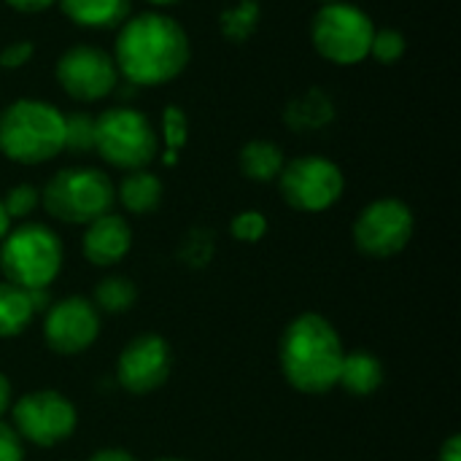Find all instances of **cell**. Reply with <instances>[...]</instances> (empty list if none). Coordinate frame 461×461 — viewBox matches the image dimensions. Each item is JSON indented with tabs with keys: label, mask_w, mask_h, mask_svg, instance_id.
I'll return each instance as SVG.
<instances>
[{
	"label": "cell",
	"mask_w": 461,
	"mask_h": 461,
	"mask_svg": "<svg viewBox=\"0 0 461 461\" xmlns=\"http://www.w3.org/2000/svg\"><path fill=\"white\" fill-rule=\"evenodd\" d=\"M262 19V5L259 0H238L232 8H224L219 14V32L230 43H246Z\"/></svg>",
	"instance_id": "44dd1931"
},
{
	"label": "cell",
	"mask_w": 461,
	"mask_h": 461,
	"mask_svg": "<svg viewBox=\"0 0 461 461\" xmlns=\"http://www.w3.org/2000/svg\"><path fill=\"white\" fill-rule=\"evenodd\" d=\"M332 119H335V103H332V97L324 89H308L303 97L292 100L284 108V122L292 130H297V132L321 130Z\"/></svg>",
	"instance_id": "e0dca14e"
},
{
	"label": "cell",
	"mask_w": 461,
	"mask_h": 461,
	"mask_svg": "<svg viewBox=\"0 0 461 461\" xmlns=\"http://www.w3.org/2000/svg\"><path fill=\"white\" fill-rule=\"evenodd\" d=\"M95 151L124 173L146 170L159 154V138L143 111L116 105L95 119Z\"/></svg>",
	"instance_id": "8992f818"
},
{
	"label": "cell",
	"mask_w": 461,
	"mask_h": 461,
	"mask_svg": "<svg viewBox=\"0 0 461 461\" xmlns=\"http://www.w3.org/2000/svg\"><path fill=\"white\" fill-rule=\"evenodd\" d=\"M132 246V230L127 219L116 213H103L100 219L86 224L81 249L89 265L95 267H111L119 265Z\"/></svg>",
	"instance_id": "5bb4252c"
},
{
	"label": "cell",
	"mask_w": 461,
	"mask_h": 461,
	"mask_svg": "<svg viewBox=\"0 0 461 461\" xmlns=\"http://www.w3.org/2000/svg\"><path fill=\"white\" fill-rule=\"evenodd\" d=\"M119 200L135 216H146V213L157 211L162 203L159 176H154L149 170H130L119 184Z\"/></svg>",
	"instance_id": "d6986e66"
},
{
	"label": "cell",
	"mask_w": 461,
	"mask_h": 461,
	"mask_svg": "<svg viewBox=\"0 0 461 461\" xmlns=\"http://www.w3.org/2000/svg\"><path fill=\"white\" fill-rule=\"evenodd\" d=\"M113 200V181L95 167H62L41 192V205L62 224H89L103 213H111Z\"/></svg>",
	"instance_id": "5b68a950"
},
{
	"label": "cell",
	"mask_w": 461,
	"mask_h": 461,
	"mask_svg": "<svg viewBox=\"0 0 461 461\" xmlns=\"http://www.w3.org/2000/svg\"><path fill=\"white\" fill-rule=\"evenodd\" d=\"M0 461H24L22 438L14 432V427L0 421Z\"/></svg>",
	"instance_id": "f1b7e54d"
},
{
	"label": "cell",
	"mask_w": 461,
	"mask_h": 461,
	"mask_svg": "<svg viewBox=\"0 0 461 461\" xmlns=\"http://www.w3.org/2000/svg\"><path fill=\"white\" fill-rule=\"evenodd\" d=\"M319 3H338V0H319Z\"/></svg>",
	"instance_id": "8d00e7d4"
},
{
	"label": "cell",
	"mask_w": 461,
	"mask_h": 461,
	"mask_svg": "<svg viewBox=\"0 0 461 461\" xmlns=\"http://www.w3.org/2000/svg\"><path fill=\"white\" fill-rule=\"evenodd\" d=\"M65 151L89 154L95 151V116L76 111L65 116Z\"/></svg>",
	"instance_id": "603a6c76"
},
{
	"label": "cell",
	"mask_w": 461,
	"mask_h": 461,
	"mask_svg": "<svg viewBox=\"0 0 461 461\" xmlns=\"http://www.w3.org/2000/svg\"><path fill=\"white\" fill-rule=\"evenodd\" d=\"M278 189L289 208L303 213H321L343 197L346 178L332 159L308 154L284 165Z\"/></svg>",
	"instance_id": "ba28073f"
},
{
	"label": "cell",
	"mask_w": 461,
	"mask_h": 461,
	"mask_svg": "<svg viewBox=\"0 0 461 461\" xmlns=\"http://www.w3.org/2000/svg\"><path fill=\"white\" fill-rule=\"evenodd\" d=\"M384 384V365L370 351H351L343 357L338 386H343L351 397H370Z\"/></svg>",
	"instance_id": "2e32d148"
},
{
	"label": "cell",
	"mask_w": 461,
	"mask_h": 461,
	"mask_svg": "<svg viewBox=\"0 0 461 461\" xmlns=\"http://www.w3.org/2000/svg\"><path fill=\"white\" fill-rule=\"evenodd\" d=\"M35 54V46L30 41H16L11 46H5L0 51V68H8V70H16L22 65H27Z\"/></svg>",
	"instance_id": "83f0119b"
},
{
	"label": "cell",
	"mask_w": 461,
	"mask_h": 461,
	"mask_svg": "<svg viewBox=\"0 0 461 461\" xmlns=\"http://www.w3.org/2000/svg\"><path fill=\"white\" fill-rule=\"evenodd\" d=\"M8 230H11V219H8V213H5V208L0 203V240L8 235Z\"/></svg>",
	"instance_id": "836d02e7"
},
{
	"label": "cell",
	"mask_w": 461,
	"mask_h": 461,
	"mask_svg": "<svg viewBox=\"0 0 461 461\" xmlns=\"http://www.w3.org/2000/svg\"><path fill=\"white\" fill-rule=\"evenodd\" d=\"M405 49H408L405 35L394 27H384V30H375V35H373L370 57L378 59L381 65H394L405 57Z\"/></svg>",
	"instance_id": "cb8c5ba5"
},
{
	"label": "cell",
	"mask_w": 461,
	"mask_h": 461,
	"mask_svg": "<svg viewBox=\"0 0 461 461\" xmlns=\"http://www.w3.org/2000/svg\"><path fill=\"white\" fill-rule=\"evenodd\" d=\"M35 316L32 294L16 284H0V338L22 335Z\"/></svg>",
	"instance_id": "ffe728a7"
},
{
	"label": "cell",
	"mask_w": 461,
	"mask_h": 461,
	"mask_svg": "<svg viewBox=\"0 0 461 461\" xmlns=\"http://www.w3.org/2000/svg\"><path fill=\"white\" fill-rule=\"evenodd\" d=\"M375 35L373 19L346 0L324 3L311 22V41L319 57L332 65L348 68L370 57V43Z\"/></svg>",
	"instance_id": "52a82bcc"
},
{
	"label": "cell",
	"mask_w": 461,
	"mask_h": 461,
	"mask_svg": "<svg viewBox=\"0 0 461 461\" xmlns=\"http://www.w3.org/2000/svg\"><path fill=\"white\" fill-rule=\"evenodd\" d=\"M14 11H22V14H41L46 8H51L57 0H5Z\"/></svg>",
	"instance_id": "f546056e"
},
{
	"label": "cell",
	"mask_w": 461,
	"mask_h": 461,
	"mask_svg": "<svg viewBox=\"0 0 461 461\" xmlns=\"http://www.w3.org/2000/svg\"><path fill=\"white\" fill-rule=\"evenodd\" d=\"M0 203L8 213V219H27L41 205V192L32 184H16L5 192V197Z\"/></svg>",
	"instance_id": "484cf974"
},
{
	"label": "cell",
	"mask_w": 461,
	"mask_h": 461,
	"mask_svg": "<svg viewBox=\"0 0 461 461\" xmlns=\"http://www.w3.org/2000/svg\"><path fill=\"white\" fill-rule=\"evenodd\" d=\"M438 461H461V438L459 435H451L446 440V446L440 448L438 454Z\"/></svg>",
	"instance_id": "1f68e13d"
},
{
	"label": "cell",
	"mask_w": 461,
	"mask_h": 461,
	"mask_svg": "<svg viewBox=\"0 0 461 461\" xmlns=\"http://www.w3.org/2000/svg\"><path fill=\"white\" fill-rule=\"evenodd\" d=\"M65 19L86 30L122 27L132 14V0H57Z\"/></svg>",
	"instance_id": "9a60e30c"
},
{
	"label": "cell",
	"mask_w": 461,
	"mask_h": 461,
	"mask_svg": "<svg viewBox=\"0 0 461 461\" xmlns=\"http://www.w3.org/2000/svg\"><path fill=\"white\" fill-rule=\"evenodd\" d=\"M230 232L235 240L240 243H257L265 238L267 232V219L259 211H240L232 221H230Z\"/></svg>",
	"instance_id": "4316f807"
},
{
	"label": "cell",
	"mask_w": 461,
	"mask_h": 461,
	"mask_svg": "<svg viewBox=\"0 0 461 461\" xmlns=\"http://www.w3.org/2000/svg\"><path fill=\"white\" fill-rule=\"evenodd\" d=\"M343 357L346 348L338 330L319 313H300L281 335V373L303 394L332 392L340 378Z\"/></svg>",
	"instance_id": "7a4b0ae2"
},
{
	"label": "cell",
	"mask_w": 461,
	"mask_h": 461,
	"mask_svg": "<svg viewBox=\"0 0 461 461\" xmlns=\"http://www.w3.org/2000/svg\"><path fill=\"white\" fill-rule=\"evenodd\" d=\"M62 240L46 224L30 221L0 240V270L8 284L27 292L46 289L62 270Z\"/></svg>",
	"instance_id": "277c9868"
},
{
	"label": "cell",
	"mask_w": 461,
	"mask_h": 461,
	"mask_svg": "<svg viewBox=\"0 0 461 461\" xmlns=\"http://www.w3.org/2000/svg\"><path fill=\"white\" fill-rule=\"evenodd\" d=\"M54 73L62 92L78 103L103 100L119 86V70L113 57L100 46H89V43H78L62 51Z\"/></svg>",
	"instance_id": "8fae6325"
},
{
	"label": "cell",
	"mask_w": 461,
	"mask_h": 461,
	"mask_svg": "<svg viewBox=\"0 0 461 461\" xmlns=\"http://www.w3.org/2000/svg\"><path fill=\"white\" fill-rule=\"evenodd\" d=\"M8 408H11V384H8V378L0 373V416H3Z\"/></svg>",
	"instance_id": "d6a6232c"
},
{
	"label": "cell",
	"mask_w": 461,
	"mask_h": 461,
	"mask_svg": "<svg viewBox=\"0 0 461 461\" xmlns=\"http://www.w3.org/2000/svg\"><path fill=\"white\" fill-rule=\"evenodd\" d=\"M149 3H151V5H159V8H162V5H176V3H181V0H149Z\"/></svg>",
	"instance_id": "e575fe53"
},
{
	"label": "cell",
	"mask_w": 461,
	"mask_h": 461,
	"mask_svg": "<svg viewBox=\"0 0 461 461\" xmlns=\"http://www.w3.org/2000/svg\"><path fill=\"white\" fill-rule=\"evenodd\" d=\"M286 165V157L281 151L278 143L273 140H249L240 154H238V167L246 178L257 181V184H267V181H276L281 176Z\"/></svg>",
	"instance_id": "ac0fdd59"
},
{
	"label": "cell",
	"mask_w": 461,
	"mask_h": 461,
	"mask_svg": "<svg viewBox=\"0 0 461 461\" xmlns=\"http://www.w3.org/2000/svg\"><path fill=\"white\" fill-rule=\"evenodd\" d=\"M413 230H416L413 211L397 197H384L365 205L362 213L357 216L354 243L362 254L386 259L405 251V246L413 238Z\"/></svg>",
	"instance_id": "30bf717a"
},
{
	"label": "cell",
	"mask_w": 461,
	"mask_h": 461,
	"mask_svg": "<svg viewBox=\"0 0 461 461\" xmlns=\"http://www.w3.org/2000/svg\"><path fill=\"white\" fill-rule=\"evenodd\" d=\"M100 335V313L86 297H65L46 308L43 340L59 357L86 351Z\"/></svg>",
	"instance_id": "4fadbf2b"
},
{
	"label": "cell",
	"mask_w": 461,
	"mask_h": 461,
	"mask_svg": "<svg viewBox=\"0 0 461 461\" xmlns=\"http://www.w3.org/2000/svg\"><path fill=\"white\" fill-rule=\"evenodd\" d=\"M162 138H165V151L181 154L189 138V119L181 105H167L162 111Z\"/></svg>",
	"instance_id": "d4e9b609"
},
{
	"label": "cell",
	"mask_w": 461,
	"mask_h": 461,
	"mask_svg": "<svg viewBox=\"0 0 461 461\" xmlns=\"http://www.w3.org/2000/svg\"><path fill=\"white\" fill-rule=\"evenodd\" d=\"M138 300V286L127 276H108L95 286L92 305L97 313H127Z\"/></svg>",
	"instance_id": "7402d4cb"
},
{
	"label": "cell",
	"mask_w": 461,
	"mask_h": 461,
	"mask_svg": "<svg viewBox=\"0 0 461 461\" xmlns=\"http://www.w3.org/2000/svg\"><path fill=\"white\" fill-rule=\"evenodd\" d=\"M192 57L186 30L167 14L130 16L116 38V70L132 86H162L178 78Z\"/></svg>",
	"instance_id": "6da1fadb"
},
{
	"label": "cell",
	"mask_w": 461,
	"mask_h": 461,
	"mask_svg": "<svg viewBox=\"0 0 461 461\" xmlns=\"http://www.w3.org/2000/svg\"><path fill=\"white\" fill-rule=\"evenodd\" d=\"M170 370H173V351L167 340L154 332L132 338L116 362V378L122 389L135 397L151 394L159 386H165Z\"/></svg>",
	"instance_id": "7c38bea8"
},
{
	"label": "cell",
	"mask_w": 461,
	"mask_h": 461,
	"mask_svg": "<svg viewBox=\"0 0 461 461\" xmlns=\"http://www.w3.org/2000/svg\"><path fill=\"white\" fill-rule=\"evenodd\" d=\"M86 461H135V456L124 448H100Z\"/></svg>",
	"instance_id": "4dcf8cb0"
},
{
	"label": "cell",
	"mask_w": 461,
	"mask_h": 461,
	"mask_svg": "<svg viewBox=\"0 0 461 461\" xmlns=\"http://www.w3.org/2000/svg\"><path fill=\"white\" fill-rule=\"evenodd\" d=\"M154 461H189V459H173V456H165V459H154Z\"/></svg>",
	"instance_id": "d590c367"
},
{
	"label": "cell",
	"mask_w": 461,
	"mask_h": 461,
	"mask_svg": "<svg viewBox=\"0 0 461 461\" xmlns=\"http://www.w3.org/2000/svg\"><path fill=\"white\" fill-rule=\"evenodd\" d=\"M11 416L14 432L22 438V443H32L38 448L59 446L76 432L78 424L73 402L54 389H41L19 397L11 408Z\"/></svg>",
	"instance_id": "9c48e42d"
},
{
	"label": "cell",
	"mask_w": 461,
	"mask_h": 461,
	"mask_svg": "<svg viewBox=\"0 0 461 461\" xmlns=\"http://www.w3.org/2000/svg\"><path fill=\"white\" fill-rule=\"evenodd\" d=\"M65 151V113L46 100L22 97L0 113V154L19 165H43Z\"/></svg>",
	"instance_id": "3957f363"
}]
</instances>
